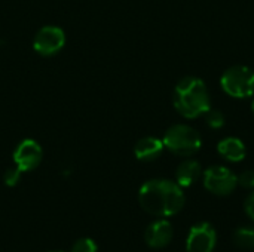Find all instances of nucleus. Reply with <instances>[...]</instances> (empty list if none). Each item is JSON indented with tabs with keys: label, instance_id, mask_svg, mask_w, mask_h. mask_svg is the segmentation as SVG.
<instances>
[{
	"label": "nucleus",
	"instance_id": "1",
	"mask_svg": "<svg viewBox=\"0 0 254 252\" xmlns=\"http://www.w3.org/2000/svg\"><path fill=\"white\" fill-rule=\"evenodd\" d=\"M138 203L149 215L168 218L182 212L186 205V196L183 189L176 181L153 178L140 187Z\"/></svg>",
	"mask_w": 254,
	"mask_h": 252
},
{
	"label": "nucleus",
	"instance_id": "2",
	"mask_svg": "<svg viewBox=\"0 0 254 252\" xmlns=\"http://www.w3.org/2000/svg\"><path fill=\"white\" fill-rule=\"evenodd\" d=\"M173 104L177 113L185 119L202 117L211 108V98L202 79L186 76L174 88Z\"/></svg>",
	"mask_w": 254,
	"mask_h": 252
},
{
	"label": "nucleus",
	"instance_id": "3",
	"mask_svg": "<svg viewBox=\"0 0 254 252\" xmlns=\"http://www.w3.org/2000/svg\"><path fill=\"white\" fill-rule=\"evenodd\" d=\"M162 141L170 153L185 159L195 156L202 147L201 134L193 126L185 123H177L168 128Z\"/></svg>",
	"mask_w": 254,
	"mask_h": 252
},
{
	"label": "nucleus",
	"instance_id": "4",
	"mask_svg": "<svg viewBox=\"0 0 254 252\" xmlns=\"http://www.w3.org/2000/svg\"><path fill=\"white\" fill-rule=\"evenodd\" d=\"M220 86L232 98H250L254 95V70L247 65H232L222 74Z\"/></svg>",
	"mask_w": 254,
	"mask_h": 252
},
{
	"label": "nucleus",
	"instance_id": "5",
	"mask_svg": "<svg viewBox=\"0 0 254 252\" xmlns=\"http://www.w3.org/2000/svg\"><path fill=\"white\" fill-rule=\"evenodd\" d=\"M205 190L216 196H229L238 187V177L226 166L214 165L202 172Z\"/></svg>",
	"mask_w": 254,
	"mask_h": 252
},
{
	"label": "nucleus",
	"instance_id": "6",
	"mask_svg": "<svg viewBox=\"0 0 254 252\" xmlns=\"http://www.w3.org/2000/svg\"><path fill=\"white\" fill-rule=\"evenodd\" d=\"M217 245V232L207 223H198L192 226L186 238V251L188 252H214Z\"/></svg>",
	"mask_w": 254,
	"mask_h": 252
},
{
	"label": "nucleus",
	"instance_id": "7",
	"mask_svg": "<svg viewBox=\"0 0 254 252\" xmlns=\"http://www.w3.org/2000/svg\"><path fill=\"white\" fill-rule=\"evenodd\" d=\"M65 45V34L60 27L45 25L42 27L33 40L34 50L42 56H51L58 53Z\"/></svg>",
	"mask_w": 254,
	"mask_h": 252
},
{
	"label": "nucleus",
	"instance_id": "8",
	"mask_svg": "<svg viewBox=\"0 0 254 252\" xmlns=\"http://www.w3.org/2000/svg\"><path fill=\"white\" fill-rule=\"evenodd\" d=\"M42 157H43V151H42L40 144L34 140H30V138L22 140L13 151L15 166L22 174L36 169L40 165Z\"/></svg>",
	"mask_w": 254,
	"mask_h": 252
},
{
	"label": "nucleus",
	"instance_id": "9",
	"mask_svg": "<svg viewBox=\"0 0 254 252\" xmlns=\"http://www.w3.org/2000/svg\"><path fill=\"white\" fill-rule=\"evenodd\" d=\"M174 236V229L170 221L165 218H158L153 223H150L144 232V241L146 244L153 250H162L167 248Z\"/></svg>",
	"mask_w": 254,
	"mask_h": 252
},
{
	"label": "nucleus",
	"instance_id": "10",
	"mask_svg": "<svg viewBox=\"0 0 254 252\" xmlns=\"http://www.w3.org/2000/svg\"><path fill=\"white\" fill-rule=\"evenodd\" d=\"M164 141L156 137H144L137 141L134 147V154L140 162H153L159 159L164 153Z\"/></svg>",
	"mask_w": 254,
	"mask_h": 252
},
{
	"label": "nucleus",
	"instance_id": "11",
	"mask_svg": "<svg viewBox=\"0 0 254 252\" xmlns=\"http://www.w3.org/2000/svg\"><path fill=\"white\" fill-rule=\"evenodd\" d=\"M202 166L198 160L188 157L185 162H182L176 171V183L182 189L192 187L202 178Z\"/></svg>",
	"mask_w": 254,
	"mask_h": 252
},
{
	"label": "nucleus",
	"instance_id": "12",
	"mask_svg": "<svg viewBox=\"0 0 254 252\" xmlns=\"http://www.w3.org/2000/svg\"><path fill=\"white\" fill-rule=\"evenodd\" d=\"M217 151L225 160L232 162V163H240L247 156L244 143L237 137H226L222 141H219Z\"/></svg>",
	"mask_w": 254,
	"mask_h": 252
},
{
	"label": "nucleus",
	"instance_id": "13",
	"mask_svg": "<svg viewBox=\"0 0 254 252\" xmlns=\"http://www.w3.org/2000/svg\"><path fill=\"white\" fill-rule=\"evenodd\" d=\"M232 241L241 250H254V227H238L232 235Z\"/></svg>",
	"mask_w": 254,
	"mask_h": 252
},
{
	"label": "nucleus",
	"instance_id": "14",
	"mask_svg": "<svg viewBox=\"0 0 254 252\" xmlns=\"http://www.w3.org/2000/svg\"><path fill=\"white\" fill-rule=\"evenodd\" d=\"M204 116H205V122H207V125H208L210 128H213V129H220V128H223V126H225V123H226L225 114H223L222 111H219V110H213V108H210Z\"/></svg>",
	"mask_w": 254,
	"mask_h": 252
},
{
	"label": "nucleus",
	"instance_id": "15",
	"mask_svg": "<svg viewBox=\"0 0 254 252\" xmlns=\"http://www.w3.org/2000/svg\"><path fill=\"white\" fill-rule=\"evenodd\" d=\"M71 252H97V244L89 238H82L73 244Z\"/></svg>",
	"mask_w": 254,
	"mask_h": 252
},
{
	"label": "nucleus",
	"instance_id": "16",
	"mask_svg": "<svg viewBox=\"0 0 254 252\" xmlns=\"http://www.w3.org/2000/svg\"><path fill=\"white\" fill-rule=\"evenodd\" d=\"M238 177V186L247 190H253L254 189V169H247L244 172H241Z\"/></svg>",
	"mask_w": 254,
	"mask_h": 252
},
{
	"label": "nucleus",
	"instance_id": "17",
	"mask_svg": "<svg viewBox=\"0 0 254 252\" xmlns=\"http://www.w3.org/2000/svg\"><path fill=\"white\" fill-rule=\"evenodd\" d=\"M21 171L15 166V168H9L6 172H4V177H3V180H4V184L6 186H9V187H13V186H16L18 183H19V180H21Z\"/></svg>",
	"mask_w": 254,
	"mask_h": 252
},
{
	"label": "nucleus",
	"instance_id": "18",
	"mask_svg": "<svg viewBox=\"0 0 254 252\" xmlns=\"http://www.w3.org/2000/svg\"><path fill=\"white\" fill-rule=\"evenodd\" d=\"M244 209H246L247 217H249L252 221H254V192L253 193H250L249 198L246 199V202H244Z\"/></svg>",
	"mask_w": 254,
	"mask_h": 252
},
{
	"label": "nucleus",
	"instance_id": "19",
	"mask_svg": "<svg viewBox=\"0 0 254 252\" xmlns=\"http://www.w3.org/2000/svg\"><path fill=\"white\" fill-rule=\"evenodd\" d=\"M252 111H253V114H254V100L252 101Z\"/></svg>",
	"mask_w": 254,
	"mask_h": 252
},
{
	"label": "nucleus",
	"instance_id": "20",
	"mask_svg": "<svg viewBox=\"0 0 254 252\" xmlns=\"http://www.w3.org/2000/svg\"><path fill=\"white\" fill-rule=\"evenodd\" d=\"M52 252H63V251H52Z\"/></svg>",
	"mask_w": 254,
	"mask_h": 252
}]
</instances>
